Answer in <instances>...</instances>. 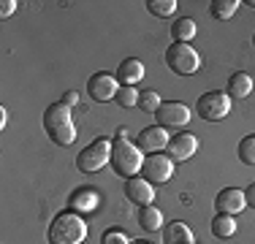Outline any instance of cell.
Here are the masks:
<instances>
[{
  "instance_id": "obj_1",
  "label": "cell",
  "mask_w": 255,
  "mask_h": 244,
  "mask_svg": "<svg viewBox=\"0 0 255 244\" xmlns=\"http://www.w3.org/2000/svg\"><path fill=\"white\" fill-rule=\"evenodd\" d=\"M44 130L57 146H68L76 141V127H74V120H71V109L63 101L52 103L44 112Z\"/></svg>"
},
{
  "instance_id": "obj_2",
  "label": "cell",
  "mask_w": 255,
  "mask_h": 244,
  "mask_svg": "<svg viewBox=\"0 0 255 244\" xmlns=\"http://www.w3.org/2000/svg\"><path fill=\"white\" fill-rule=\"evenodd\" d=\"M87 239V223L76 212L57 215L49 225V244H82Z\"/></svg>"
},
{
  "instance_id": "obj_3",
  "label": "cell",
  "mask_w": 255,
  "mask_h": 244,
  "mask_svg": "<svg viewBox=\"0 0 255 244\" xmlns=\"http://www.w3.org/2000/svg\"><path fill=\"white\" fill-rule=\"evenodd\" d=\"M141 166H144V152L136 144L125 141V138H117L112 144V168L120 176L130 179V176H136L141 171Z\"/></svg>"
},
{
  "instance_id": "obj_4",
  "label": "cell",
  "mask_w": 255,
  "mask_h": 244,
  "mask_svg": "<svg viewBox=\"0 0 255 244\" xmlns=\"http://www.w3.org/2000/svg\"><path fill=\"white\" fill-rule=\"evenodd\" d=\"M106 163H112V141H106V138H95L76 155V168L82 174H95Z\"/></svg>"
},
{
  "instance_id": "obj_5",
  "label": "cell",
  "mask_w": 255,
  "mask_h": 244,
  "mask_svg": "<svg viewBox=\"0 0 255 244\" xmlns=\"http://www.w3.org/2000/svg\"><path fill=\"white\" fill-rule=\"evenodd\" d=\"M166 65L179 76H193L201 68V54L190 44H171L166 49Z\"/></svg>"
},
{
  "instance_id": "obj_6",
  "label": "cell",
  "mask_w": 255,
  "mask_h": 244,
  "mask_svg": "<svg viewBox=\"0 0 255 244\" xmlns=\"http://www.w3.org/2000/svg\"><path fill=\"white\" fill-rule=\"evenodd\" d=\"M196 114L206 122H217V120H226L231 114V95L228 93H204L196 103Z\"/></svg>"
},
{
  "instance_id": "obj_7",
  "label": "cell",
  "mask_w": 255,
  "mask_h": 244,
  "mask_svg": "<svg viewBox=\"0 0 255 244\" xmlns=\"http://www.w3.org/2000/svg\"><path fill=\"white\" fill-rule=\"evenodd\" d=\"M141 174L147 182H152V185H163V182H168L174 176V160L168 155H149L144 157V166H141Z\"/></svg>"
},
{
  "instance_id": "obj_8",
  "label": "cell",
  "mask_w": 255,
  "mask_h": 244,
  "mask_svg": "<svg viewBox=\"0 0 255 244\" xmlns=\"http://www.w3.org/2000/svg\"><path fill=\"white\" fill-rule=\"evenodd\" d=\"M155 117H157V125L166 127V130L168 127H185L190 122V109L179 101H168L155 112Z\"/></svg>"
},
{
  "instance_id": "obj_9",
  "label": "cell",
  "mask_w": 255,
  "mask_h": 244,
  "mask_svg": "<svg viewBox=\"0 0 255 244\" xmlns=\"http://www.w3.org/2000/svg\"><path fill=\"white\" fill-rule=\"evenodd\" d=\"M117 90H120V84H117V79L112 76V73H93L90 76V82H87V93L93 101H98V103H106V101H112V98H117Z\"/></svg>"
},
{
  "instance_id": "obj_10",
  "label": "cell",
  "mask_w": 255,
  "mask_h": 244,
  "mask_svg": "<svg viewBox=\"0 0 255 244\" xmlns=\"http://www.w3.org/2000/svg\"><path fill=\"white\" fill-rule=\"evenodd\" d=\"M168 157H171L174 163H182V160H190L193 155H196V149H198V138L193 136V133H187V130H182L177 133V136H171L168 138Z\"/></svg>"
},
{
  "instance_id": "obj_11",
  "label": "cell",
  "mask_w": 255,
  "mask_h": 244,
  "mask_svg": "<svg viewBox=\"0 0 255 244\" xmlns=\"http://www.w3.org/2000/svg\"><path fill=\"white\" fill-rule=\"evenodd\" d=\"M136 146L141 152H149V155H157L168 146V130L160 125H152V127H144L136 138Z\"/></svg>"
},
{
  "instance_id": "obj_12",
  "label": "cell",
  "mask_w": 255,
  "mask_h": 244,
  "mask_svg": "<svg viewBox=\"0 0 255 244\" xmlns=\"http://www.w3.org/2000/svg\"><path fill=\"white\" fill-rule=\"evenodd\" d=\"M247 206V198H245V190H236V187H226V190L217 193L215 198V209L217 215H231L236 217L242 209Z\"/></svg>"
},
{
  "instance_id": "obj_13",
  "label": "cell",
  "mask_w": 255,
  "mask_h": 244,
  "mask_svg": "<svg viewBox=\"0 0 255 244\" xmlns=\"http://www.w3.org/2000/svg\"><path fill=\"white\" fill-rule=\"evenodd\" d=\"M125 195H128V201H133V204H138V206H152V201H155V190H152V182H147L141 176H130V179L125 182Z\"/></svg>"
},
{
  "instance_id": "obj_14",
  "label": "cell",
  "mask_w": 255,
  "mask_h": 244,
  "mask_svg": "<svg viewBox=\"0 0 255 244\" xmlns=\"http://www.w3.org/2000/svg\"><path fill=\"white\" fill-rule=\"evenodd\" d=\"M163 244H196V236H193V231L187 223L174 220V223H168L166 231H163Z\"/></svg>"
},
{
  "instance_id": "obj_15",
  "label": "cell",
  "mask_w": 255,
  "mask_h": 244,
  "mask_svg": "<svg viewBox=\"0 0 255 244\" xmlns=\"http://www.w3.org/2000/svg\"><path fill=\"white\" fill-rule=\"evenodd\" d=\"M141 76H144V65H141V60L128 57V60H123V63H120L117 79L123 82V87H133L136 82H141Z\"/></svg>"
},
{
  "instance_id": "obj_16",
  "label": "cell",
  "mask_w": 255,
  "mask_h": 244,
  "mask_svg": "<svg viewBox=\"0 0 255 244\" xmlns=\"http://www.w3.org/2000/svg\"><path fill=\"white\" fill-rule=\"evenodd\" d=\"M250 93H253L250 73H234V76L228 79V95H231V101H234V98H247Z\"/></svg>"
},
{
  "instance_id": "obj_17",
  "label": "cell",
  "mask_w": 255,
  "mask_h": 244,
  "mask_svg": "<svg viewBox=\"0 0 255 244\" xmlns=\"http://www.w3.org/2000/svg\"><path fill=\"white\" fill-rule=\"evenodd\" d=\"M212 234H215L217 239H231V236L236 234V217H231V215L212 217Z\"/></svg>"
},
{
  "instance_id": "obj_18",
  "label": "cell",
  "mask_w": 255,
  "mask_h": 244,
  "mask_svg": "<svg viewBox=\"0 0 255 244\" xmlns=\"http://www.w3.org/2000/svg\"><path fill=\"white\" fill-rule=\"evenodd\" d=\"M171 35H174V44H190V38L196 35V22H193L190 16L177 19L171 27Z\"/></svg>"
},
{
  "instance_id": "obj_19",
  "label": "cell",
  "mask_w": 255,
  "mask_h": 244,
  "mask_svg": "<svg viewBox=\"0 0 255 244\" xmlns=\"http://www.w3.org/2000/svg\"><path fill=\"white\" fill-rule=\"evenodd\" d=\"M138 225H141L144 231H157L163 225V212L157 209V206H141V212H138Z\"/></svg>"
},
{
  "instance_id": "obj_20",
  "label": "cell",
  "mask_w": 255,
  "mask_h": 244,
  "mask_svg": "<svg viewBox=\"0 0 255 244\" xmlns=\"http://www.w3.org/2000/svg\"><path fill=\"white\" fill-rule=\"evenodd\" d=\"M236 8H239V0H215V3L209 5L215 19H231V16L236 14Z\"/></svg>"
},
{
  "instance_id": "obj_21",
  "label": "cell",
  "mask_w": 255,
  "mask_h": 244,
  "mask_svg": "<svg viewBox=\"0 0 255 244\" xmlns=\"http://www.w3.org/2000/svg\"><path fill=\"white\" fill-rule=\"evenodd\" d=\"M147 11L155 16H160V19H166V16H171L174 11H177V0H149Z\"/></svg>"
},
{
  "instance_id": "obj_22",
  "label": "cell",
  "mask_w": 255,
  "mask_h": 244,
  "mask_svg": "<svg viewBox=\"0 0 255 244\" xmlns=\"http://www.w3.org/2000/svg\"><path fill=\"white\" fill-rule=\"evenodd\" d=\"M160 95L155 93V90H144L141 95H138V109H144L147 114H155L157 109H160Z\"/></svg>"
},
{
  "instance_id": "obj_23",
  "label": "cell",
  "mask_w": 255,
  "mask_h": 244,
  "mask_svg": "<svg viewBox=\"0 0 255 244\" xmlns=\"http://www.w3.org/2000/svg\"><path fill=\"white\" fill-rule=\"evenodd\" d=\"M239 157H242V163H247V166H255V133L253 136H245L239 141Z\"/></svg>"
},
{
  "instance_id": "obj_24",
  "label": "cell",
  "mask_w": 255,
  "mask_h": 244,
  "mask_svg": "<svg viewBox=\"0 0 255 244\" xmlns=\"http://www.w3.org/2000/svg\"><path fill=\"white\" fill-rule=\"evenodd\" d=\"M138 95H141V93H138L136 87H120L114 101H117L123 109H130V106H138Z\"/></svg>"
},
{
  "instance_id": "obj_25",
  "label": "cell",
  "mask_w": 255,
  "mask_h": 244,
  "mask_svg": "<svg viewBox=\"0 0 255 244\" xmlns=\"http://www.w3.org/2000/svg\"><path fill=\"white\" fill-rule=\"evenodd\" d=\"M101 244H130V239H128V234L125 231H106L103 234V239H101Z\"/></svg>"
},
{
  "instance_id": "obj_26",
  "label": "cell",
  "mask_w": 255,
  "mask_h": 244,
  "mask_svg": "<svg viewBox=\"0 0 255 244\" xmlns=\"http://www.w3.org/2000/svg\"><path fill=\"white\" fill-rule=\"evenodd\" d=\"M14 8H16L14 0H3V3H0V16H3V19H8V16L14 14Z\"/></svg>"
},
{
  "instance_id": "obj_27",
  "label": "cell",
  "mask_w": 255,
  "mask_h": 244,
  "mask_svg": "<svg viewBox=\"0 0 255 244\" xmlns=\"http://www.w3.org/2000/svg\"><path fill=\"white\" fill-rule=\"evenodd\" d=\"M79 101V93H76V90H68V93H65V98H63V103H65V106H74V103Z\"/></svg>"
},
{
  "instance_id": "obj_28",
  "label": "cell",
  "mask_w": 255,
  "mask_h": 244,
  "mask_svg": "<svg viewBox=\"0 0 255 244\" xmlns=\"http://www.w3.org/2000/svg\"><path fill=\"white\" fill-rule=\"evenodd\" d=\"M245 198H247V206H253V209H255V182L245 190Z\"/></svg>"
},
{
  "instance_id": "obj_29",
  "label": "cell",
  "mask_w": 255,
  "mask_h": 244,
  "mask_svg": "<svg viewBox=\"0 0 255 244\" xmlns=\"http://www.w3.org/2000/svg\"><path fill=\"white\" fill-rule=\"evenodd\" d=\"M5 122H8V112H5V109H0V127H5Z\"/></svg>"
},
{
  "instance_id": "obj_30",
  "label": "cell",
  "mask_w": 255,
  "mask_h": 244,
  "mask_svg": "<svg viewBox=\"0 0 255 244\" xmlns=\"http://www.w3.org/2000/svg\"><path fill=\"white\" fill-rule=\"evenodd\" d=\"M130 244H147V242H130Z\"/></svg>"
},
{
  "instance_id": "obj_31",
  "label": "cell",
  "mask_w": 255,
  "mask_h": 244,
  "mask_svg": "<svg viewBox=\"0 0 255 244\" xmlns=\"http://www.w3.org/2000/svg\"><path fill=\"white\" fill-rule=\"evenodd\" d=\"M253 46H255V35H253Z\"/></svg>"
}]
</instances>
